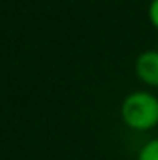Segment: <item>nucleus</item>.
I'll return each mask as SVG.
<instances>
[{
  "label": "nucleus",
  "mask_w": 158,
  "mask_h": 160,
  "mask_svg": "<svg viewBox=\"0 0 158 160\" xmlns=\"http://www.w3.org/2000/svg\"><path fill=\"white\" fill-rule=\"evenodd\" d=\"M136 75L148 87H158V51H144L136 59Z\"/></svg>",
  "instance_id": "nucleus-2"
},
{
  "label": "nucleus",
  "mask_w": 158,
  "mask_h": 160,
  "mask_svg": "<svg viewBox=\"0 0 158 160\" xmlns=\"http://www.w3.org/2000/svg\"><path fill=\"white\" fill-rule=\"evenodd\" d=\"M148 20H150V24L158 31V0H152L150 6H148Z\"/></svg>",
  "instance_id": "nucleus-4"
},
{
  "label": "nucleus",
  "mask_w": 158,
  "mask_h": 160,
  "mask_svg": "<svg viewBox=\"0 0 158 160\" xmlns=\"http://www.w3.org/2000/svg\"><path fill=\"white\" fill-rule=\"evenodd\" d=\"M138 160H158V138H152L140 148Z\"/></svg>",
  "instance_id": "nucleus-3"
},
{
  "label": "nucleus",
  "mask_w": 158,
  "mask_h": 160,
  "mask_svg": "<svg viewBox=\"0 0 158 160\" xmlns=\"http://www.w3.org/2000/svg\"><path fill=\"white\" fill-rule=\"evenodd\" d=\"M120 116L130 130L148 132L158 126V98L150 91H132L124 98Z\"/></svg>",
  "instance_id": "nucleus-1"
}]
</instances>
